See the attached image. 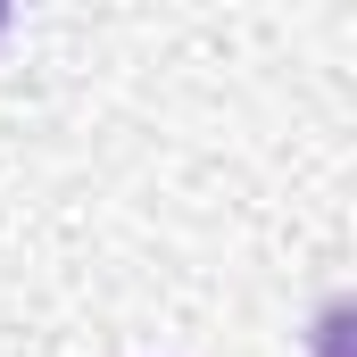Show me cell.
Returning <instances> with one entry per match:
<instances>
[{
	"label": "cell",
	"mask_w": 357,
	"mask_h": 357,
	"mask_svg": "<svg viewBox=\"0 0 357 357\" xmlns=\"http://www.w3.org/2000/svg\"><path fill=\"white\" fill-rule=\"evenodd\" d=\"M316 357H357V299H333L316 316Z\"/></svg>",
	"instance_id": "cell-1"
}]
</instances>
